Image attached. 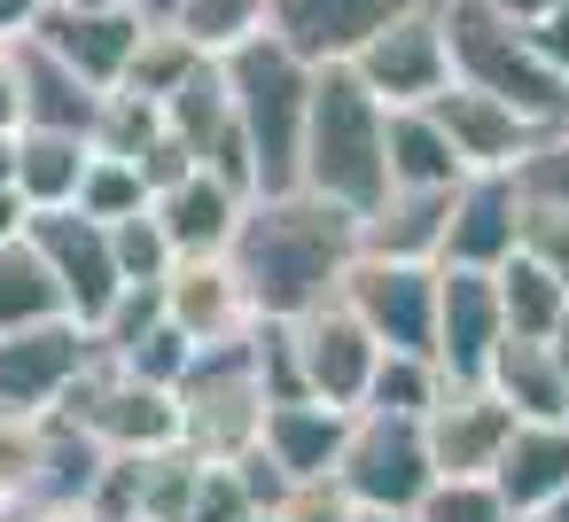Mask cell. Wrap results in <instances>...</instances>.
I'll use <instances>...</instances> for the list:
<instances>
[{"mask_svg":"<svg viewBox=\"0 0 569 522\" xmlns=\"http://www.w3.org/2000/svg\"><path fill=\"white\" fill-rule=\"evenodd\" d=\"M359 258V219L289 188V195H250L242 203V227L227 242V265L250 297L258 320H297L312 304H328L343 289Z\"/></svg>","mask_w":569,"mask_h":522,"instance_id":"cell-1","label":"cell"},{"mask_svg":"<svg viewBox=\"0 0 569 522\" xmlns=\"http://www.w3.org/2000/svg\"><path fill=\"white\" fill-rule=\"evenodd\" d=\"M390 110L359 87L351 63H312V102H305V149H297V188L367 219L390 195V157H382Z\"/></svg>","mask_w":569,"mask_h":522,"instance_id":"cell-2","label":"cell"},{"mask_svg":"<svg viewBox=\"0 0 569 522\" xmlns=\"http://www.w3.org/2000/svg\"><path fill=\"white\" fill-rule=\"evenodd\" d=\"M445 56H452V79H460V87H476V94L522 110L538 133H546L553 118H569V79L538 56L530 24L499 17L491 0H445Z\"/></svg>","mask_w":569,"mask_h":522,"instance_id":"cell-3","label":"cell"},{"mask_svg":"<svg viewBox=\"0 0 569 522\" xmlns=\"http://www.w3.org/2000/svg\"><path fill=\"white\" fill-rule=\"evenodd\" d=\"M227 63V94H234V126L250 141L258 164V195H289L297 188V149H305V102H312V63L289 56L273 32L242 40Z\"/></svg>","mask_w":569,"mask_h":522,"instance_id":"cell-4","label":"cell"},{"mask_svg":"<svg viewBox=\"0 0 569 522\" xmlns=\"http://www.w3.org/2000/svg\"><path fill=\"white\" fill-rule=\"evenodd\" d=\"M258 335V328H250ZM234 335V343H203L180 374V444H196L203 460H234L242 444H258L266 429V374H258V343Z\"/></svg>","mask_w":569,"mask_h":522,"instance_id":"cell-5","label":"cell"},{"mask_svg":"<svg viewBox=\"0 0 569 522\" xmlns=\"http://www.w3.org/2000/svg\"><path fill=\"white\" fill-rule=\"evenodd\" d=\"M429 483H437V468H429L421 413H375V405H359L351 429H343V452H336V491L351 506H421Z\"/></svg>","mask_w":569,"mask_h":522,"instance_id":"cell-6","label":"cell"},{"mask_svg":"<svg viewBox=\"0 0 569 522\" xmlns=\"http://www.w3.org/2000/svg\"><path fill=\"white\" fill-rule=\"evenodd\" d=\"M336 297L367 320V335L382 351L437 359V265H421V258H367L359 250Z\"/></svg>","mask_w":569,"mask_h":522,"instance_id":"cell-7","label":"cell"},{"mask_svg":"<svg viewBox=\"0 0 569 522\" xmlns=\"http://www.w3.org/2000/svg\"><path fill=\"white\" fill-rule=\"evenodd\" d=\"M87 359H94V328L71 320V312L32 320V328H9V335H0V421L56 413Z\"/></svg>","mask_w":569,"mask_h":522,"instance_id":"cell-8","label":"cell"},{"mask_svg":"<svg viewBox=\"0 0 569 522\" xmlns=\"http://www.w3.org/2000/svg\"><path fill=\"white\" fill-rule=\"evenodd\" d=\"M343 63L359 71V87H367L382 110H406V102L445 94V87H452V56H445V0L390 17V24H382L375 40H359Z\"/></svg>","mask_w":569,"mask_h":522,"instance_id":"cell-9","label":"cell"},{"mask_svg":"<svg viewBox=\"0 0 569 522\" xmlns=\"http://www.w3.org/2000/svg\"><path fill=\"white\" fill-rule=\"evenodd\" d=\"M281 335H289V367H297V390L305 398H328V405H359L367 398V374H375L382 343L367 335V320L343 297L281 320Z\"/></svg>","mask_w":569,"mask_h":522,"instance_id":"cell-10","label":"cell"},{"mask_svg":"<svg viewBox=\"0 0 569 522\" xmlns=\"http://www.w3.org/2000/svg\"><path fill=\"white\" fill-rule=\"evenodd\" d=\"M24 242L40 250V265L56 273V289H63V312L71 320H102L110 312V297L126 289L118 281V258H110V227L102 219H87L79 203H56V211H24Z\"/></svg>","mask_w":569,"mask_h":522,"instance_id":"cell-11","label":"cell"},{"mask_svg":"<svg viewBox=\"0 0 569 522\" xmlns=\"http://www.w3.org/2000/svg\"><path fill=\"white\" fill-rule=\"evenodd\" d=\"M499 335H507L499 281L483 265H437V374L445 382H483Z\"/></svg>","mask_w":569,"mask_h":522,"instance_id":"cell-12","label":"cell"},{"mask_svg":"<svg viewBox=\"0 0 569 522\" xmlns=\"http://www.w3.org/2000/svg\"><path fill=\"white\" fill-rule=\"evenodd\" d=\"M32 40L56 48L87 87L110 94V87L126 79V56H133V40H141V17L126 9V0H94V9H79V0H48L40 24H32Z\"/></svg>","mask_w":569,"mask_h":522,"instance_id":"cell-13","label":"cell"},{"mask_svg":"<svg viewBox=\"0 0 569 522\" xmlns=\"http://www.w3.org/2000/svg\"><path fill=\"white\" fill-rule=\"evenodd\" d=\"M515 227H522V188L515 172H460L452 180V211H445V250L437 265H507L515 258Z\"/></svg>","mask_w":569,"mask_h":522,"instance_id":"cell-14","label":"cell"},{"mask_svg":"<svg viewBox=\"0 0 569 522\" xmlns=\"http://www.w3.org/2000/svg\"><path fill=\"white\" fill-rule=\"evenodd\" d=\"M507 429H515V405H499L483 382H445L437 405L421 413V436H429V468L437 475H491Z\"/></svg>","mask_w":569,"mask_h":522,"instance_id":"cell-15","label":"cell"},{"mask_svg":"<svg viewBox=\"0 0 569 522\" xmlns=\"http://www.w3.org/2000/svg\"><path fill=\"white\" fill-rule=\"evenodd\" d=\"M406 9H429V0H273L266 32L305 63H343L359 40H375Z\"/></svg>","mask_w":569,"mask_h":522,"instance_id":"cell-16","label":"cell"},{"mask_svg":"<svg viewBox=\"0 0 569 522\" xmlns=\"http://www.w3.org/2000/svg\"><path fill=\"white\" fill-rule=\"evenodd\" d=\"M164 320L196 351L203 343H234V335L258 328V312H250V297H242V281H234L227 258H172V273H164Z\"/></svg>","mask_w":569,"mask_h":522,"instance_id":"cell-17","label":"cell"},{"mask_svg":"<svg viewBox=\"0 0 569 522\" xmlns=\"http://www.w3.org/2000/svg\"><path fill=\"white\" fill-rule=\"evenodd\" d=\"M429 110H437L452 157H460L468 172H515V164L530 157V141H538V126H530L522 110H507V102H491V94H476V87H460V79H452L445 94H429Z\"/></svg>","mask_w":569,"mask_h":522,"instance_id":"cell-18","label":"cell"},{"mask_svg":"<svg viewBox=\"0 0 569 522\" xmlns=\"http://www.w3.org/2000/svg\"><path fill=\"white\" fill-rule=\"evenodd\" d=\"M149 219L164 227L172 258H227V242H234V227H242V195H234L219 172L188 164L180 180H164V188L149 195Z\"/></svg>","mask_w":569,"mask_h":522,"instance_id":"cell-19","label":"cell"},{"mask_svg":"<svg viewBox=\"0 0 569 522\" xmlns=\"http://www.w3.org/2000/svg\"><path fill=\"white\" fill-rule=\"evenodd\" d=\"M483 390L515 405V421H569V359L561 335H499Z\"/></svg>","mask_w":569,"mask_h":522,"instance_id":"cell-20","label":"cell"},{"mask_svg":"<svg viewBox=\"0 0 569 522\" xmlns=\"http://www.w3.org/2000/svg\"><path fill=\"white\" fill-rule=\"evenodd\" d=\"M351 413H359V405H328V398H273V405H266L258 444L273 452V468H281L289 483H328V475H336V452H343Z\"/></svg>","mask_w":569,"mask_h":522,"instance_id":"cell-21","label":"cell"},{"mask_svg":"<svg viewBox=\"0 0 569 522\" xmlns=\"http://www.w3.org/2000/svg\"><path fill=\"white\" fill-rule=\"evenodd\" d=\"M491 491L507 499V514H546L569 491V421H515L499 460H491Z\"/></svg>","mask_w":569,"mask_h":522,"instance_id":"cell-22","label":"cell"},{"mask_svg":"<svg viewBox=\"0 0 569 522\" xmlns=\"http://www.w3.org/2000/svg\"><path fill=\"white\" fill-rule=\"evenodd\" d=\"M9 63H17V118L24 126H56V133H94V110H102V87H87L56 48H40L32 32L9 40Z\"/></svg>","mask_w":569,"mask_h":522,"instance_id":"cell-23","label":"cell"},{"mask_svg":"<svg viewBox=\"0 0 569 522\" xmlns=\"http://www.w3.org/2000/svg\"><path fill=\"white\" fill-rule=\"evenodd\" d=\"M445 211H452V188H390V195L359 219V250H367V258H421V265H437V250H445Z\"/></svg>","mask_w":569,"mask_h":522,"instance_id":"cell-24","label":"cell"},{"mask_svg":"<svg viewBox=\"0 0 569 522\" xmlns=\"http://www.w3.org/2000/svg\"><path fill=\"white\" fill-rule=\"evenodd\" d=\"M87 157H94V141H87V133L17 126V195H24V211H56V203H79Z\"/></svg>","mask_w":569,"mask_h":522,"instance_id":"cell-25","label":"cell"},{"mask_svg":"<svg viewBox=\"0 0 569 522\" xmlns=\"http://www.w3.org/2000/svg\"><path fill=\"white\" fill-rule=\"evenodd\" d=\"M382 157H390V188H452V180L468 172V164L452 157V141H445V126H437L429 102L390 110V126H382Z\"/></svg>","mask_w":569,"mask_h":522,"instance_id":"cell-26","label":"cell"},{"mask_svg":"<svg viewBox=\"0 0 569 522\" xmlns=\"http://www.w3.org/2000/svg\"><path fill=\"white\" fill-rule=\"evenodd\" d=\"M157 110H164V133H172V141H180V149H188V157L203 164V149H211V141H219V133L234 126L227 63H219V56H203V63H196V71H188V79H180V87H172V94H164Z\"/></svg>","mask_w":569,"mask_h":522,"instance_id":"cell-27","label":"cell"},{"mask_svg":"<svg viewBox=\"0 0 569 522\" xmlns=\"http://www.w3.org/2000/svg\"><path fill=\"white\" fill-rule=\"evenodd\" d=\"M126 468H133V522H188L196 475H203V452H196V444L126 452Z\"/></svg>","mask_w":569,"mask_h":522,"instance_id":"cell-28","label":"cell"},{"mask_svg":"<svg viewBox=\"0 0 569 522\" xmlns=\"http://www.w3.org/2000/svg\"><path fill=\"white\" fill-rule=\"evenodd\" d=\"M491 281H499L507 335H561V328H569V289H561L546 265H530L522 250H515L507 265H491Z\"/></svg>","mask_w":569,"mask_h":522,"instance_id":"cell-29","label":"cell"},{"mask_svg":"<svg viewBox=\"0 0 569 522\" xmlns=\"http://www.w3.org/2000/svg\"><path fill=\"white\" fill-rule=\"evenodd\" d=\"M63 312V289L56 273L40 265V250L17 234V242H0V335L9 328H32V320H56Z\"/></svg>","mask_w":569,"mask_h":522,"instance_id":"cell-30","label":"cell"},{"mask_svg":"<svg viewBox=\"0 0 569 522\" xmlns=\"http://www.w3.org/2000/svg\"><path fill=\"white\" fill-rule=\"evenodd\" d=\"M203 63V48L188 40V32H172V24H141V40H133V56H126V94H149V102H164L188 71Z\"/></svg>","mask_w":569,"mask_h":522,"instance_id":"cell-31","label":"cell"},{"mask_svg":"<svg viewBox=\"0 0 569 522\" xmlns=\"http://www.w3.org/2000/svg\"><path fill=\"white\" fill-rule=\"evenodd\" d=\"M273 17V0H180L172 32H188L203 56H234L242 40H258Z\"/></svg>","mask_w":569,"mask_h":522,"instance_id":"cell-32","label":"cell"},{"mask_svg":"<svg viewBox=\"0 0 569 522\" xmlns=\"http://www.w3.org/2000/svg\"><path fill=\"white\" fill-rule=\"evenodd\" d=\"M102 157H126V164H141L157 141H164V110L149 102V94H126V87H110L102 94V110H94V133H87Z\"/></svg>","mask_w":569,"mask_h":522,"instance_id":"cell-33","label":"cell"},{"mask_svg":"<svg viewBox=\"0 0 569 522\" xmlns=\"http://www.w3.org/2000/svg\"><path fill=\"white\" fill-rule=\"evenodd\" d=\"M437 390H445L437 359H421V351H382L375 374H367V398H359V405H375V413H429Z\"/></svg>","mask_w":569,"mask_h":522,"instance_id":"cell-34","label":"cell"},{"mask_svg":"<svg viewBox=\"0 0 569 522\" xmlns=\"http://www.w3.org/2000/svg\"><path fill=\"white\" fill-rule=\"evenodd\" d=\"M79 211L87 219H126V211H149V180H141V164H126V157H87V180H79Z\"/></svg>","mask_w":569,"mask_h":522,"instance_id":"cell-35","label":"cell"},{"mask_svg":"<svg viewBox=\"0 0 569 522\" xmlns=\"http://www.w3.org/2000/svg\"><path fill=\"white\" fill-rule=\"evenodd\" d=\"M413 514H421V522H515L507 499L491 491V475H437Z\"/></svg>","mask_w":569,"mask_h":522,"instance_id":"cell-36","label":"cell"},{"mask_svg":"<svg viewBox=\"0 0 569 522\" xmlns=\"http://www.w3.org/2000/svg\"><path fill=\"white\" fill-rule=\"evenodd\" d=\"M110 258H118V281H164L172 273V242L149 211H126L110 219Z\"/></svg>","mask_w":569,"mask_h":522,"instance_id":"cell-37","label":"cell"},{"mask_svg":"<svg viewBox=\"0 0 569 522\" xmlns=\"http://www.w3.org/2000/svg\"><path fill=\"white\" fill-rule=\"evenodd\" d=\"M102 359H118V367H126V374H141V382H164V390H180V374H188L196 343H188L172 320H157L149 335H133L126 351H102Z\"/></svg>","mask_w":569,"mask_h":522,"instance_id":"cell-38","label":"cell"},{"mask_svg":"<svg viewBox=\"0 0 569 522\" xmlns=\"http://www.w3.org/2000/svg\"><path fill=\"white\" fill-rule=\"evenodd\" d=\"M515 250L530 265H546L561 289H569V203H530L522 195V227H515Z\"/></svg>","mask_w":569,"mask_h":522,"instance_id":"cell-39","label":"cell"},{"mask_svg":"<svg viewBox=\"0 0 569 522\" xmlns=\"http://www.w3.org/2000/svg\"><path fill=\"white\" fill-rule=\"evenodd\" d=\"M515 188H522L530 203H569V118H553V126L530 141V157L515 164Z\"/></svg>","mask_w":569,"mask_h":522,"instance_id":"cell-40","label":"cell"},{"mask_svg":"<svg viewBox=\"0 0 569 522\" xmlns=\"http://www.w3.org/2000/svg\"><path fill=\"white\" fill-rule=\"evenodd\" d=\"M242 514H258V499L242 491V475H234V460H203V475H196V506H188V522H242Z\"/></svg>","mask_w":569,"mask_h":522,"instance_id":"cell-41","label":"cell"},{"mask_svg":"<svg viewBox=\"0 0 569 522\" xmlns=\"http://www.w3.org/2000/svg\"><path fill=\"white\" fill-rule=\"evenodd\" d=\"M281 522H351V499L336 491V475L328 483H297L281 499Z\"/></svg>","mask_w":569,"mask_h":522,"instance_id":"cell-42","label":"cell"},{"mask_svg":"<svg viewBox=\"0 0 569 522\" xmlns=\"http://www.w3.org/2000/svg\"><path fill=\"white\" fill-rule=\"evenodd\" d=\"M530 40H538V56H546V63L569 79V0H553V9L530 24Z\"/></svg>","mask_w":569,"mask_h":522,"instance_id":"cell-43","label":"cell"},{"mask_svg":"<svg viewBox=\"0 0 569 522\" xmlns=\"http://www.w3.org/2000/svg\"><path fill=\"white\" fill-rule=\"evenodd\" d=\"M40 9H48V0H0V48L24 40V32L40 24Z\"/></svg>","mask_w":569,"mask_h":522,"instance_id":"cell-44","label":"cell"},{"mask_svg":"<svg viewBox=\"0 0 569 522\" xmlns=\"http://www.w3.org/2000/svg\"><path fill=\"white\" fill-rule=\"evenodd\" d=\"M0 522H102L94 506H9Z\"/></svg>","mask_w":569,"mask_h":522,"instance_id":"cell-45","label":"cell"},{"mask_svg":"<svg viewBox=\"0 0 569 522\" xmlns=\"http://www.w3.org/2000/svg\"><path fill=\"white\" fill-rule=\"evenodd\" d=\"M24 118H17V63H9V48H0V133H17Z\"/></svg>","mask_w":569,"mask_h":522,"instance_id":"cell-46","label":"cell"},{"mask_svg":"<svg viewBox=\"0 0 569 522\" xmlns=\"http://www.w3.org/2000/svg\"><path fill=\"white\" fill-rule=\"evenodd\" d=\"M17 234H24V195L0 188V242H17Z\"/></svg>","mask_w":569,"mask_h":522,"instance_id":"cell-47","label":"cell"},{"mask_svg":"<svg viewBox=\"0 0 569 522\" xmlns=\"http://www.w3.org/2000/svg\"><path fill=\"white\" fill-rule=\"evenodd\" d=\"M491 9H499V17H515V24H538L553 0H491Z\"/></svg>","mask_w":569,"mask_h":522,"instance_id":"cell-48","label":"cell"},{"mask_svg":"<svg viewBox=\"0 0 569 522\" xmlns=\"http://www.w3.org/2000/svg\"><path fill=\"white\" fill-rule=\"evenodd\" d=\"M126 9H133L141 24H172V17H180V0H126Z\"/></svg>","mask_w":569,"mask_h":522,"instance_id":"cell-49","label":"cell"},{"mask_svg":"<svg viewBox=\"0 0 569 522\" xmlns=\"http://www.w3.org/2000/svg\"><path fill=\"white\" fill-rule=\"evenodd\" d=\"M351 522H421L413 506H351Z\"/></svg>","mask_w":569,"mask_h":522,"instance_id":"cell-50","label":"cell"},{"mask_svg":"<svg viewBox=\"0 0 569 522\" xmlns=\"http://www.w3.org/2000/svg\"><path fill=\"white\" fill-rule=\"evenodd\" d=\"M0 188H17V133H0Z\"/></svg>","mask_w":569,"mask_h":522,"instance_id":"cell-51","label":"cell"},{"mask_svg":"<svg viewBox=\"0 0 569 522\" xmlns=\"http://www.w3.org/2000/svg\"><path fill=\"white\" fill-rule=\"evenodd\" d=\"M538 522H569V491H561V499H553V506H546Z\"/></svg>","mask_w":569,"mask_h":522,"instance_id":"cell-52","label":"cell"},{"mask_svg":"<svg viewBox=\"0 0 569 522\" xmlns=\"http://www.w3.org/2000/svg\"><path fill=\"white\" fill-rule=\"evenodd\" d=\"M242 522H281V506H258V514H242Z\"/></svg>","mask_w":569,"mask_h":522,"instance_id":"cell-53","label":"cell"},{"mask_svg":"<svg viewBox=\"0 0 569 522\" xmlns=\"http://www.w3.org/2000/svg\"><path fill=\"white\" fill-rule=\"evenodd\" d=\"M79 9H94V0H79Z\"/></svg>","mask_w":569,"mask_h":522,"instance_id":"cell-54","label":"cell"},{"mask_svg":"<svg viewBox=\"0 0 569 522\" xmlns=\"http://www.w3.org/2000/svg\"><path fill=\"white\" fill-rule=\"evenodd\" d=\"M561 343H569V328H561Z\"/></svg>","mask_w":569,"mask_h":522,"instance_id":"cell-55","label":"cell"},{"mask_svg":"<svg viewBox=\"0 0 569 522\" xmlns=\"http://www.w3.org/2000/svg\"><path fill=\"white\" fill-rule=\"evenodd\" d=\"M522 522H538V514H522Z\"/></svg>","mask_w":569,"mask_h":522,"instance_id":"cell-56","label":"cell"}]
</instances>
